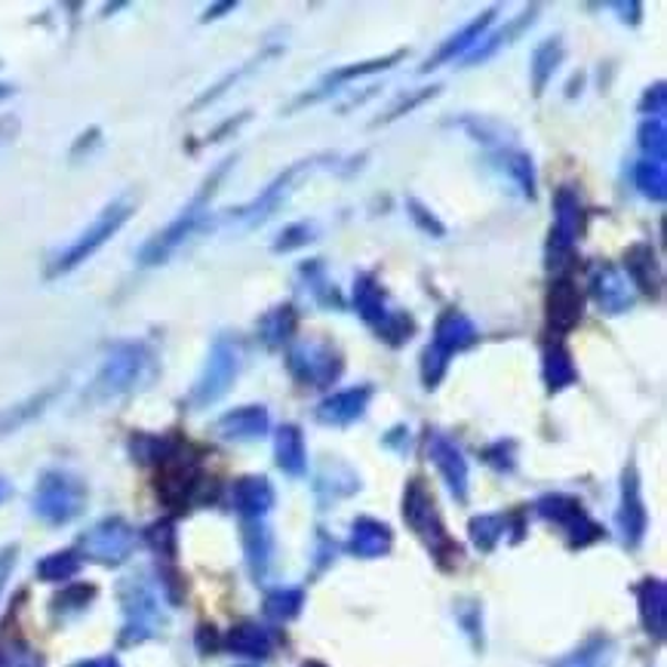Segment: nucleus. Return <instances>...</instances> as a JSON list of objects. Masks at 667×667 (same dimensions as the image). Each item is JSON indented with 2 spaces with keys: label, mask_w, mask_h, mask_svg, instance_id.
<instances>
[{
  "label": "nucleus",
  "mask_w": 667,
  "mask_h": 667,
  "mask_svg": "<svg viewBox=\"0 0 667 667\" xmlns=\"http://www.w3.org/2000/svg\"><path fill=\"white\" fill-rule=\"evenodd\" d=\"M157 373V357L145 342H117L90 382V400L108 404L145 388Z\"/></svg>",
  "instance_id": "obj_1"
},
{
  "label": "nucleus",
  "mask_w": 667,
  "mask_h": 667,
  "mask_svg": "<svg viewBox=\"0 0 667 667\" xmlns=\"http://www.w3.org/2000/svg\"><path fill=\"white\" fill-rule=\"evenodd\" d=\"M231 164H235V157H228V160H222L219 167L212 169V173L207 176V181L200 185V191L188 200V207H181L179 216H176L167 228H160V231L142 247L139 250L142 268H157V264L169 262V259L188 243V237H195L197 231H200V225L207 222L209 216V200H212V195L219 191V181L225 179V173L231 169Z\"/></svg>",
  "instance_id": "obj_2"
},
{
  "label": "nucleus",
  "mask_w": 667,
  "mask_h": 667,
  "mask_svg": "<svg viewBox=\"0 0 667 667\" xmlns=\"http://www.w3.org/2000/svg\"><path fill=\"white\" fill-rule=\"evenodd\" d=\"M477 342H480L477 323L459 308H446L444 314L437 317V323H434L431 345L421 354V382H425V388H437L444 382L452 357L461 354V351L473 348Z\"/></svg>",
  "instance_id": "obj_3"
},
{
  "label": "nucleus",
  "mask_w": 667,
  "mask_h": 667,
  "mask_svg": "<svg viewBox=\"0 0 667 667\" xmlns=\"http://www.w3.org/2000/svg\"><path fill=\"white\" fill-rule=\"evenodd\" d=\"M133 209H136L133 197H117V200H112V204L102 209L96 219L86 225L84 231L74 237L69 247L50 262L46 278H65V274H71L74 268H81L86 259H93V256H96V252L102 250V247H105V243H108V240H112V237L117 235L129 219H133Z\"/></svg>",
  "instance_id": "obj_4"
},
{
  "label": "nucleus",
  "mask_w": 667,
  "mask_h": 667,
  "mask_svg": "<svg viewBox=\"0 0 667 667\" xmlns=\"http://www.w3.org/2000/svg\"><path fill=\"white\" fill-rule=\"evenodd\" d=\"M404 520L409 523V529L416 532L421 542L431 548V554L437 556V563L440 566H452V563H459V544L449 539V532H446L444 520L437 514V504H434L431 489L425 487V480L416 477V480H409L406 483L404 492Z\"/></svg>",
  "instance_id": "obj_5"
},
{
  "label": "nucleus",
  "mask_w": 667,
  "mask_h": 667,
  "mask_svg": "<svg viewBox=\"0 0 667 667\" xmlns=\"http://www.w3.org/2000/svg\"><path fill=\"white\" fill-rule=\"evenodd\" d=\"M243 366V354L231 335H216V342L209 345L207 363L197 376L195 388L188 394V404L195 409H207V406L219 404L228 390L235 388L237 376Z\"/></svg>",
  "instance_id": "obj_6"
},
{
  "label": "nucleus",
  "mask_w": 667,
  "mask_h": 667,
  "mask_svg": "<svg viewBox=\"0 0 667 667\" xmlns=\"http://www.w3.org/2000/svg\"><path fill=\"white\" fill-rule=\"evenodd\" d=\"M121 606H124V630H121L124 646L157 637L167 625V612L160 606L157 591L142 575H133L121 584Z\"/></svg>",
  "instance_id": "obj_7"
},
{
  "label": "nucleus",
  "mask_w": 667,
  "mask_h": 667,
  "mask_svg": "<svg viewBox=\"0 0 667 667\" xmlns=\"http://www.w3.org/2000/svg\"><path fill=\"white\" fill-rule=\"evenodd\" d=\"M290 376L305 388H330L345 373V357L330 338H299L286 351Z\"/></svg>",
  "instance_id": "obj_8"
},
{
  "label": "nucleus",
  "mask_w": 667,
  "mask_h": 667,
  "mask_svg": "<svg viewBox=\"0 0 667 667\" xmlns=\"http://www.w3.org/2000/svg\"><path fill=\"white\" fill-rule=\"evenodd\" d=\"M326 157V154H323ZM323 157H311V160H295L292 167H286L283 173H278L274 179L268 181L262 188V195H256L250 200V204H243V207H235L228 209V216H225V222H237L240 228H259V225H264L274 212H278L286 200H290V195L295 191V181L302 179L305 173H311V169L317 167Z\"/></svg>",
  "instance_id": "obj_9"
},
{
  "label": "nucleus",
  "mask_w": 667,
  "mask_h": 667,
  "mask_svg": "<svg viewBox=\"0 0 667 667\" xmlns=\"http://www.w3.org/2000/svg\"><path fill=\"white\" fill-rule=\"evenodd\" d=\"M34 514L41 517L43 523H71L74 517L84 511L86 504V489L84 483L69 471H46L38 480L34 489Z\"/></svg>",
  "instance_id": "obj_10"
},
{
  "label": "nucleus",
  "mask_w": 667,
  "mask_h": 667,
  "mask_svg": "<svg viewBox=\"0 0 667 667\" xmlns=\"http://www.w3.org/2000/svg\"><path fill=\"white\" fill-rule=\"evenodd\" d=\"M157 496L164 499L167 508H185L191 504V499L197 496V489L204 483V473L200 465L188 452V446H181L179 440L173 444L164 459L157 461Z\"/></svg>",
  "instance_id": "obj_11"
},
{
  "label": "nucleus",
  "mask_w": 667,
  "mask_h": 667,
  "mask_svg": "<svg viewBox=\"0 0 667 667\" xmlns=\"http://www.w3.org/2000/svg\"><path fill=\"white\" fill-rule=\"evenodd\" d=\"M535 511L539 517H544L548 523H554L566 542L572 548H584V544H594L603 539V527L591 520V514L584 511V504L572 496H563V492H551V496H542L535 501Z\"/></svg>",
  "instance_id": "obj_12"
},
{
  "label": "nucleus",
  "mask_w": 667,
  "mask_h": 667,
  "mask_svg": "<svg viewBox=\"0 0 667 667\" xmlns=\"http://www.w3.org/2000/svg\"><path fill=\"white\" fill-rule=\"evenodd\" d=\"M136 551V532L121 517H105L96 527L86 529L77 544V554L102 563V566H117L126 556Z\"/></svg>",
  "instance_id": "obj_13"
},
{
  "label": "nucleus",
  "mask_w": 667,
  "mask_h": 667,
  "mask_svg": "<svg viewBox=\"0 0 667 667\" xmlns=\"http://www.w3.org/2000/svg\"><path fill=\"white\" fill-rule=\"evenodd\" d=\"M579 235H582V197L572 185H560L554 195V225H551V240H548L551 268H563V262L572 259Z\"/></svg>",
  "instance_id": "obj_14"
},
{
  "label": "nucleus",
  "mask_w": 667,
  "mask_h": 667,
  "mask_svg": "<svg viewBox=\"0 0 667 667\" xmlns=\"http://www.w3.org/2000/svg\"><path fill=\"white\" fill-rule=\"evenodd\" d=\"M406 50H394L390 56H378L369 59V62H354V65H342V69L330 71L323 81H320L314 90H308L302 96L292 102L286 112H295V108H305V105H317L320 98H330L333 93H338L342 86H348L351 81H361V77H369V74H378V71L394 69L397 62H404Z\"/></svg>",
  "instance_id": "obj_15"
},
{
  "label": "nucleus",
  "mask_w": 667,
  "mask_h": 667,
  "mask_svg": "<svg viewBox=\"0 0 667 667\" xmlns=\"http://www.w3.org/2000/svg\"><path fill=\"white\" fill-rule=\"evenodd\" d=\"M373 385H357V388L335 390L330 397H323L314 409V418L326 428H348L354 421H361L366 416V409L373 404Z\"/></svg>",
  "instance_id": "obj_16"
},
{
  "label": "nucleus",
  "mask_w": 667,
  "mask_h": 667,
  "mask_svg": "<svg viewBox=\"0 0 667 667\" xmlns=\"http://www.w3.org/2000/svg\"><path fill=\"white\" fill-rule=\"evenodd\" d=\"M591 295L600 305L603 314L609 317H618V314H627L637 295H634V286L627 283V278L609 262H600L594 271H591Z\"/></svg>",
  "instance_id": "obj_17"
},
{
  "label": "nucleus",
  "mask_w": 667,
  "mask_h": 667,
  "mask_svg": "<svg viewBox=\"0 0 667 667\" xmlns=\"http://www.w3.org/2000/svg\"><path fill=\"white\" fill-rule=\"evenodd\" d=\"M428 459L434 461V468L440 471L444 483L449 487V492L456 496V501H468V480H471V471H468V459L461 456V449L446 434L434 431L428 437Z\"/></svg>",
  "instance_id": "obj_18"
},
{
  "label": "nucleus",
  "mask_w": 667,
  "mask_h": 667,
  "mask_svg": "<svg viewBox=\"0 0 667 667\" xmlns=\"http://www.w3.org/2000/svg\"><path fill=\"white\" fill-rule=\"evenodd\" d=\"M544 311H548V330H551V333L554 335L572 333V330L582 323V311H584V295L582 290L575 286V280L572 278L554 280L551 290H548Z\"/></svg>",
  "instance_id": "obj_19"
},
{
  "label": "nucleus",
  "mask_w": 667,
  "mask_h": 667,
  "mask_svg": "<svg viewBox=\"0 0 667 667\" xmlns=\"http://www.w3.org/2000/svg\"><path fill=\"white\" fill-rule=\"evenodd\" d=\"M496 15H499V7H492V10H483V13L477 15V19H471L468 25L461 31H456V34H449L440 46H437V53L434 56H428V62L421 65V71L428 74V71L440 69V65H449V62H456L459 56H468L477 43L487 38L489 25L496 22Z\"/></svg>",
  "instance_id": "obj_20"
},
{
  "label": "nucleus",
  "mask_w": 667,
  "mask_h": 667,
  "mask_svg": "<svg viewBox=\"0 0 667 667\" xmlns=\"http://www.w3.org/2000/svg\"><path fill=\"white\" fill-rule=\"evenodd\" d=\"M625 271H627V283L634 286L643 295L649 299H658L661 295V262H658V252H655L653 243L646 240H637L625 250Z\"/></svg>",
  "instance_id": "obj_21"
},
{
  "label": "nucleus",
  "mask_w": 667,
  "mask_h": 667,
  "mask_svg": "<svg viewBox=\"0 0 667 667\" xmlns=\"http://www.w3.org/2000/svg\"><path fill=\"white\" fill-rule=\"evenodd\" d=\"M268 428H271V416H268V409L259 404L228 409V413L219 416V421H216V434H219L222 440H235V444L259 440V437L268 434Z\"/></svg>",
  "instance_id": "obj_22"
},
{
  "label": "nucleus",
  "mask_w": 667,
  "mask_h": 667,
  "mask_svg": "<svg viewBox=\"0 0 667 667\" xmlns=\"http://www.w3.org/2000/svg\"><path fill=\"white\" fill-rule=\"evenodd\" d=\"M646 508H643V496H639V477L634 465L625 468V483H622V511H618V527L625 535L627 548H637L646 535Z\"/></svg>",
  "instance_id": "obj_23"
},
{
  "label": "nucleus",
  "mask_w": 667,
  "mask_h": 667,
  "mask_svg": "<svg viewBox=\"0 0 667 667\" xmlns=\"http://www.w3.org/2000/svg\"><path fill=\"white\" fill-rule=\"evenodd\" d=\"M354 311H357V317L366 323V326H373V330H382L385 326V320L390 317V308H388V292L382 290V283H378L376 274H369V271H363L354 280Z\"/></svg>",
  "instance_id": "obj_24"
},
{
  "label": "nucleus",
  "mask_w": 667,
  "mask_h": 667,
  "mask_svg": "<svg viewBox=\"0 0 667 667\" xmlns=\"http://www.w3.org/2000/svg\"><path fill=\"white\" fill-rule=\"evenodd\" d=\"M394 544V532L388 523H382L376 517H357L354 527H351L348 551L361 560H376L385 556Z\"/></svg>",
  "instance_id": "obj_25"
},
{
  "label": "nucleus",
  "mask_w": 667,
  "mask_h": 667,
  "mask_svg": "<svg viewBox=\"0 0 667 667\" xmlns=\"http://www.w3.org/2000/svg\"><path fill=\"white\" fill-rule=\"evenodd\" d=\"M231 504L243 520H264L274 508V487L264 477H240L231 487Z\"/></svg>",
  "instance_id": "obj_26"
},
{
  "label": "nucleus",
  "mask_w": 667,
  "mask_h": 667,
  "mask_svg": "<svg viewBox=\"0 0 667 667\" xmlns=\"http://www.w3.org/2000/svg\"><path fill=\"white\" fill-rule=\"evenodd\" d=\"M535 19H539V7H529V10H523L520 15H514L504 29L489 34V38H483V41L473 46L471 53L465 56V69H473V65H480V62H487V59H492L496 53H501L504 46H511L523 31L535 25Z\"/></svg>",
  "instance_id": "obj_27"
},
{
  "label": "nucleus",
  "mask_w": 667,
  "mask_h": 667,
  "mask_svg": "<svg viewBox=\"0 0 667 667\" xmlns=\"http://www.w3.org/2000/svg\"><path fill=\"white\" fill-rule=\"evenodd\" d=\"M256 330H259V342H262L264 348L280 351L283 345H292V335L299 330V311L290 302L274 305L259 317Z\"/></svg>",
  "instance_id": "obj_28"
},
{
  "label": "nucleus",
  "mask_w": 667,
  "mask_h": 667,
  "mask_svg": "<svg viewBox=\"0 0 667 667\" xmlns=\"http://www.w3.org/2000/svg\"><path fill=\"white\" fill-rule=\"evenodd\" d=\"M542 378L551 394L570 388L579 382V369L572 361L570 348L563 342H548L542 348Z\"/></svg>",
  "instance_id": "obj_29"
},
{
  "label": "nucleus",
  "mask_w": 667,
  "mask_h": 667,
  "mask_svg": "<svg viewBox=\"0 0 667 667\" xmlns=\"http://www.w3.org/2000/svg\"><path fill=\"white\" fill-rule=\"evenodd\" d=\"M274 456H278L280 471L290 477H302L308 471L305 434L299 425H280L278 437H274Z\"/></svg>",
  "instance_id": "obj_30"
},
{
  "label": "nucleus",
  "mask_w": 667,
  "mask_h": 667,
  "mask_svg": "<svg viewBox=\"0 0 667 667\" xmlns=\"http://www.w3.org/2000/svg\"><path fill=\"white\" fill-rule=\"evenodd\" d=\"M637 603H639V618L646 634L655 639L665 637V606H667V591L661 579H649L637 587Z\"/></svg>",
  "instance_id": "obj_31"
},
{
  "label": "nucleus",
  "mask_w": 667,
  "mask_h": 667,
  "mask_svg": "<svg viewBox=\"0 0 667 667\" xmlns=\"http://www.w3.org/2000/svg\"><path fill=\"white\" fill-rule=\"evenodd\" d=\"M563 59H566V46H563V38L556 34V38H548L535 46V53H532V62H529V74H532V93L535 96H542L548 84L554 81L556 69L563 65Z\"/></svg>",
  "instance_id": "obj_32"
},
{
  "label": "nucleus",
  "mask_w": 667,
  "mask_h": 667,
  "mask_svg": "<svg viewBox=\"0 0 667 667\" xmlns=\"http://www.w3.org/2000/svg\"><path fill=\"white\" fill-rule=\"evenodd\" d=\"M225 646L243 658H268L274 653V634L256 622H243V625L231 627V634L225 637Z\"/></svg>",
  "instance_id": "obj_33"
},
{
  "label": "nucleus",
  "mask_w": 667,
  "mask_h": 667,
  "mask_svg": "<svg viewBox=\"0 0 667 667\" xmlns=\"http://www.w3.org/2000/svg\"><path fill=\"white\" fill-rule=\"evenodd\" d=\"M496 160H499L501 173H508V179L514 181L520 197L535 200V164H532V157L520 148H499Z\"/></svg>",
  "instance_id": "obj_34"
},
{
  "label": "nucleus",
  "mask_w": 667,
  "mask_h": 667,
  "mask_svg": "<svg viewBox=\"0 0 667 667\" xmlns=\"http://www.w3.org/2000/svg\"><path fill=\"white\" fill-rule=\"evenodd\" d=\"M243 551H247V563H250L252 575L262 579L268 572V563H271V551H274L271 532H268L262 520H243Z\"/></svg>",
  "instance_id": "obj_35"
},
{
  "label": "nucleus",
  "mask_w": 667,
  "mask_h": 667,
  "mask_svg": "<svg viewBox=\"0 0 667 667\" xmlns=\"http://www.w3.org/2000/svg\"><path fill=\"white\" fill-rule=\"evenodd\" d=\"M299 278L308 283V292L314 295V302L323 308H345L342 295L335 290V283L326 274V264L323 259H308V262L299 264Z\"/></svg>",
  "instance_id": "obj_36"
},
{
  "label": "nucleus",
  "mask_w": 667,
  "mask_h": 667,
  "mask_svg": "<svg viewBox=\"0 0 667 667\" xmlns=\"http://www.w3.org/2000/svg\"><path fill=\"white\" fill-rule=\"evenodd\" d=\"M361 489V477L351 471L348 465H326L317 477V496L323 501L348 499Z\"/></svg>",
  "instance_id": "obj_37"
},
{
  "label": "nucleus",
  "mask_w": 667,
  "mask_h": 667,
  "mask_svg": "<svg viewBox=\"0 0 667 667\" xmlns=\"http://www.w3.org/2000/svg\"><path fill=\"white\" fill-rule=\"evenodd\" d=\"M634 185L646 200L653 204H665L667 197V169L665 164H655V160H639L634 164Z\"/></svg>",
  "instance_id": "obj_38"
},
{
  "label": "nucleus",
  "mask_w": 667,
  "mask_h": 667,
  "mask_svg": "<svg viewBox=\"0 0 667 667\" xmlns=\"http://www.w3.org/2000/svg\"><path fill=\"white\" fill-rule=\"evenodd\" d=\"M53 397H56V388H46V390H41V394L29 397L25 404H15V406H10L7 413H0V434L15 431L19 425H25V421H31L34 416H41L43 409H46V404H50Z\"/></svg>",
  "instance_id": "obj_39"
},
{
  "label": "nucleus",
  "mask_w": 667,
  "mask_h": 667,
  "mask_svg": "<svg viewBox=\"0 0 667 667\" xmlns=\"http://www.w3.org/2000/svg\"><path fill=\"white\" fill-rule=\"evenodd\" d=\"M302 606H305V591L302 587H274L264 597V612L274 622H290L302 612Z\"/></svg>",
  "instance_id": "obj_40"
},
{
  "label": "nucleus",
  "mask_w": 667,
  "mask_h": 667,
  "mask_svg": "<svg viewBox=\"0 0 667 667\" xmlns=\"http://www.w3.org/2000/svg\"><path fill=\"white\" fill-rule=\"evenodd\" d=\"M637 145H639V152L646 154V160L665 164V157H667L665 121H658V117H646L637 129Z\"/></svg>",
  "instance_id": "obj_41"
},
{
  "label": "nucleus",
  "mask_w": 667,
  "mask_h": 667,
  "mask_svg": "<svg viewBox=\"0 0 667 667\" xmlns=\"http://www.w3.org/2000/svg\"><path fill=\"white\" fill-rule=\"evenodd\" d=\"M504 532H508V517L504 514H480L471 520V542L487 554L499 548Z\"/></svg>",
  "instance_id": "obj_42"
},
{
  "label": "nucleus",
  "mask_w": 667,
  "mask_h": 667,
  "mask_svg": "<svg viewBox=\"0 0 667 667\" xmlns=\"http://www.w3.org/2000/svg\"><path fill=\"white\" fill-rule=\"evenodd\" d=\"M81 572V554L77 551H59V554L43 556L38 563V575L43 582H69Z\"/></svg>",
  "instance_id": "obj_43"
},
{
  "label": "nucleus",
  "mask_w": 667,
  "mask_h": 667,
  "mask_svg": "<svg viewBox=\"0 0 667 667\" xmlns=\"http://www.w3.org/2000/svg\"><path fill=\"white\" fill-rule=\"evenodd\" d=\"M437 93H440V86H421V90H413V93H404V96H397L388 105V112L373 121V126H385V124H394V121H400V117H406V114L416 112L418 105L431 102Z\"/></svg>",
  "instance_id": "obj_44"
},
{
  "label": "nucleus",
  "mask_w": 667,
  "mask_h": 667,
  "mask_svg": "<svg viewBox=\"0 0 667 667\" xmlns=\"http://www.w3.org/2000/svg\"><path fill=\"white\" fill-rule=\"evenodd\" d=\"M320 235V225L314 222V219H302V222H292L286 225L283 231H280V237L274 240V247L271 250L278 252H295L302 250V247H308V243H314Z\"/></svg>",
  "instance_id": "obj_45"
},
{
  "label": "nucleus",
  "mask_w": 667,
  "mask_h": 667,
  "mask_svg": "<svg viewBox=\"0 0 667 667\" xmlns=\"http://www.w3.org/2000/svg\"><path fill=\"white\" fill-rule=\"evenodd\" d=\"M468 133H471V139L483 142V145H499L504 148V133H508V126H501L499 121H492V117H480V114H468V117H461L459 121Z\"/></svg>",
  "instance_id": "obj_46"
},
{
  "label": "nucleus",
  "mask_w": 667,
  "mask_h": 667,
  "mask_svg": "<svg viewBox=\"0 0 667 667\" xmlns=\"http://www.w3.org/2000/svg\"><path fill=\"white\" fill-rule=\"evenodd\" d=\"M413 335H416V320L409 317L406 311H390V317L385 320V326L378 330V338L388 342L390 348H404Z\"/></svg>",
  "instance_id": "obj_47"
},
{
  "label": "nucleus",
  "mask_w": 667,
  "mask_h": 667,
  "mask_svg": "<svg viewBox=\"0 0 667 667\" xmlns=\"http://www.w3.org/2000/svg\"><path fill=\"white\" fill-rule=\"evenodd\" d=\"M274 53H280V46H271V50H264V53H259V56H256V59H250V62H247V65H240V69H237V71H231V74H228V77H225V81H219V84H216V86H212V90H209L207 96L197 98L195 108H204V105H209V102H216V98L222 96L225 90H228V86L237 84V81H240V77H247V74H250L252 69H259V65H262L264 59L274 56Z\"/></svg>",
  "instance_id": "obj_48"
},
{
  "label": "nucleus",
  "mask_w": 667,
  "mask_h": 667,
  "mask_svg": "<svg viewBox=\"0 0 667 667\" xmlns=\"http://www.w3.org/2000/svg\"><path fill=\"white\" fill-rule=\"evenodd\" d=\"M406 209H409V219L418 225V231H425V235H431V237H446V228L444 222L434 216L431 209L425 207L421 200H416V197H409L406 200Z\"/></svg>",
  "instance_id": "obj_49"
},
{
  "label": "nucleus",
  "mask_w": 667,
  "mask_h": 667,
  "mask_svg": "<svg viewBox=\"0 0 667 667\" xmlns=\"http://www.w3.org/2000/svg\"><path fill=\"white\" fill-rule=\"evenodd\" d=\"M639 114H646V117H658V121H665V108H667V90L665 81H658L655 86H649L643 98H639Z\"/></svg>",
  "instance_id": "obj_50"
},
{
  "label": "nucleus",
  "mask_w": 667,
  "mask_h": 667,
  "mask_svg": "<svg viewBox=\"0 0 667 667\" xmlns=\"http://www.w3.org/2000/svg\"><path fill=\"white\" fill-rule=\"evenodd\" d=\"M483 456H487V461L492 468H499V471H514V440H496Z\"/></svg>",
  "instance_id": "obj_51"
},
{
  "label": "nucleus",
  "mask_w": 667,
  "mask_h": 667,
  "mask_svg": "<svg viewBox=\"0 0 667 667\" xmlns=\"http://www.w3.org/2000/svg\"><path fill=\"white\" fill-rule=\"evenodd\" d=\"M15 556H19V548H15V544H7V548L0 551V597H3L7 582H10V575H13L15 570Z\"/></svg>",
  "instance_id": "obj_52"
},
{
  "label": "nucleus",
  "mask_w": 667,
  "mask_h": 667,
  "mask_svg": "<svg viewBox=\"0 0 667 667\" xmlns=\"http://www.w3.org/2000/svg\"><path fill=\"white\" fill-rule=\"evenodd\" d=\"M615 13H622V22H630V25H639V13L643 7L639 3H612Z\"/></svg>",
  "instance_id": "obj_53"
},
{
  "label": "nucleus",
  "mask_w": 667,
  "mask_h": 667,
  "mask_svg": "<svg viewBox=\"0 0 667 667\" xmlns=\"http://www.w3.org/2000/svg\"><path fill=\"white\" fill-rule=\"evenodd\" d=\"M3 667H43V665H41V658H38V655L19 653V655H13V658H7V665H3Z\"/></svg>",
  "instance_id": "obj_54"
},
{
  "label": "nucleus",
  "mask_w": 667,
  "mask_h": 667,
  "mask_svg": "<svg viewBox=\"0 0 667 667\" xmlns=\"http://www.w3.org/2000/svg\"><path fill=\"white\" fill-rule=\"evenodd\" d=\"M237 3H219V7H212V10H207V15H204V22H212V19H222V13H235Z\"/></svg>",
  "instance_id": "obj_55"
},
{
  "label": "nucleus",
  "mask_w": 667,
  "mask_h": 667,
  "mask_svg": "<svg viewBox=\"0 0 667 667\" xmlns=\"http://www.w3.org/2000/svg\"><path fill=\"white\" fill-rule=\"evenodd\" d=\"M74 667H121L114 658H86V661H77Z\"/></svg>",
  "instance_id": "obj_56"
},
{
  "label": "nucleus",
  "mask_w": 667,
  "mask_h": 667,
  "mask_svg": "<svg viewBox=\"0 0 667 667\" xmlns=\"http://www.w3.org/2000/svg\"><path fill=\"white\" fill-rule=\"evenodd\" d=\"M15 129V121L13 117H0V145L7 142V136Z\"/></svg>",
  "instance_id": "obj_57"
},
{
  "label": "nucleus",
  "mask_w": 667,
  "mask_h": 667,
  "mask_svg": "<svg viewBox=\"0 0 667 667\" xmlns=\"http://www.w3.org/2000/svg\"><path fill=\"white\" fill-rule=\"evenodd\" d=\"M10 492H13V487H10V483H7V480L0 477V501L10 499Z\"/></svg>",
  "instance_id": "obj_58"
},
{
  "label": "nucleus",
  "mask_w": 667,
  "mask_h": 667,
  "mask_svg": "<svg viewBox=\"0 0 667 667\" xmlns=\"http://www.w3.org/2000/svg\"><path fill=\"white\" fill-rule=\"evenodd\" d=\"M305 667H323V665H305Z\"/></svg>",
  "instance_id": "obj_59"
},
{
  "label": "nucleus",
  "mask_w": 667,
  "mask_h": 667,
  "mask_svg": "<svg viewBox=\"0 0 667 667\" xmlns=\"http://www.w3.org/2000/svg\"><path fill=\"white\" fill-rule=\"evenodd\" d=\"M243 667H252V665H243Z\"/></svg>",
  "instance_id": "obj_60"
}]
</instances>
